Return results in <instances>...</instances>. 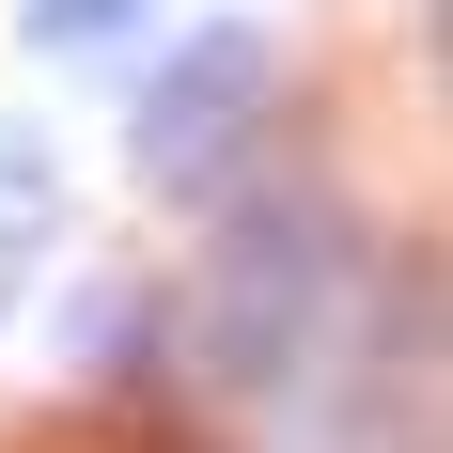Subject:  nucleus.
I'll list each match as a JSON object with an SVG mask.
<instances>
[{"instance_id": "f257e3e1", "label": "nucleus", "mask_w": 453, "mask_h": 453, "mask_svg": "<svg viewBox=\"0 0 453 453\" xmlns=\"http://www.w3.org/2000/svg\"><path fill=\"white\" fill-rule=\"evenodd\" d=\"M344 297H360V234L328 203H234L203 250V297H188V344L219 391H297V360L344 328Z\"/></svg>"}, {"instance_id": "7ed1b4c3", "label": "nucleus", "mask_w": 453, "mask_h": 453, "mask_svg": "<svg viewBox=\"0 0 453 453\" xmlns=\"http://www.w3.org/2000/svg\"><path fill=\"white\" fill-rule=\"evenodd\" d=\"M79 375L141 391V375H157V297H79Z\"/></svg>"}, {"instance_id": "f03ea898", "label": "nucleus", "mask_w": 453, "mask_h": 453, "mask_svg": "<svg viewBox=\"0 0 453 453\" xmlns=\"http://www.w3.org/2000/svg\"><path fill=\"white\" fill-rule=\"evenodd\" d=\"M266 32L250 16H203L188 47H157V79H141V110H126V173L141 188H219L234 173V141H250V110H266Z\"/></svg>"}, {"instance_id": "20e7f679", "label": "nucleus", "mask_w": 453, "mask_h": 453, "mask_svg": "<svg viewBox=\"0 0 453 453\" xmlns=\"http://www.w3.org/2000/svg\"><path fill=\"white\" fill-rule=\"evenodd\" d=\"M141 16H157V0H16V32H32L47 63H79V47H141Z\"/></svg>"}]
</instances>
